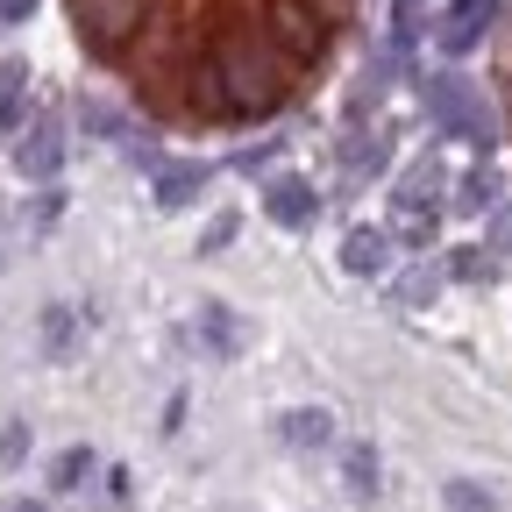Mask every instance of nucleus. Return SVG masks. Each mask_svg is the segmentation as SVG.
I'll return each instance as SVG.
<instances>
[{
	"label": "nucleus",
	"mask_w": 512,
	"mask_h": 512,
	"mask_svg": "<svg viewBox=\"0 0 512 512\" xmlns=\"http://www.w3.org/2000/svg\"><path fill=\"white\" fill-rule=\"evenodd\" d=\"M86 463H93L86 448H72V456H57V470H50V477H57V484H79V477H86Z\"/></svg>",
	"instance_id": "412c9836"
},
{
	"label": "nucleus",
	"mask_w": 512,
	"mask_h": 512,
	"mask_svg": "<svg viewBox=\"0 0 512 512\" xmlns=\"http://www.w3.org/2000/svg\"><path fill=\"white\" fill-rule=\"evenodd\" d=\"M235 235H242V214H235V207H228V214H214V228H207V235H200V249H207V256H214V249H228V242H235Z\"/></svg>",
	"instance_id": "a211bd4d"
},
{
	"label": "nucleus",
	"mask_w": 512,
	"mask_h": 512,
	"mask_svg": "<svg viewBox=\"0 0 512 512\" xmlns=\"http://www.w3.org/2000/svg\"><path fill=\"white\" fill-rule=\"evenodd\" d=\"M491 256H512V200L491 214Z\"/></svg>",
	"instance_id": "6ab92c4d"
},
{
	"label": "nucleus",
	"mask_w": 512,
	"mask_h": 512,
	"mask_svg": "<svg viewBox=\"0 0 512 512\" xmlns=\"http://www.w3.org/2000/svg\"><path fill=\"white\" fill-rule=\"evenodd\" d=\"M22 93H29V64L8 57V72H0V128H15V121H22Z\"/></svg>",
	"instance_id": "ddd939ff"
},
{
	"label": "nucleus",
	"mask_w": 512,
	"mask_h": 512,
	"mask_svg": "<svg viewBox=\"0 0 512 512\" xmlns=\"http://www.w3.org/2000/svg\"><path fill=\"white\" fill-rule=\"evenodd\" d=\"M505 200V185H498V171L491 164H477V171H463L456 178V214H491Z\"/></svg>",
	"instance_id": "9d476101"
},
{
	"label": "nucleus",
	"mask_w": 512,
	"mask_h": 512,
	"mask_svg": "<svg viewBox=\"0 0 512 512\" xmlns=\"http://www.w3.org/2000/svg\"><path fill=\"white\" fill-rule=\"evenodd\" d=\"M15 164H22V178H57L64 171V114H43L29 136H22V150H15Z\"/></svg>",
	"instance_id": "423d86ee"
},
{
	"label": "nucleus",
	"mask_w": 512,
	"mask_h": 512,
	"mask_svg": "<svg viewBox=\"0 0 512 512\" xmlns=\"http://www.w3.org/2000/svg\"><path fill=\"white\" fill-rule=\"evenodd\" d=\"M349 484H356V491H377V448H370V441L349 448Z\"/></svg>",
	"instance_id": "f3484780"
},
{
	"label": "nucleus",
	"mask_w": 512,
	"mask_h": 512,
	"mask_svg": "<svg viewBox=\"0 0 512 512\" xmlns=\"http://www.w3.org/2000/svg\"><path fill=\"white\" fill-rule=\"evenodd\" d=\"M491 22H498V0H448V8H434V50L441 57H470Z\"/></svg>",
	"instance_id": "f03ea898"
},
{
	"label": "nucleus",
	"mask_w": 512,
	"mask_h": 512,
	"mask_svg": "<svg viewBox=\"0 0 512 512\" xmlns=\"http://www.w3.org/2000/svg\"><path fill=\"white\" fill-rule=\"evenodd\" d=\"M434 29V0H392V43L413 57L420 50V36Z\"/></svg>",
	"instance_id": "9b49d317"
},
{
	"label": "nucleus",
	"mask_w": 512,
	"mask_h": 512,
	"mask_svg": "<svg viewBox=\"0 0 512 512\" xmlns=\"http://www.w3.org/2000/svg\"><path fill=\"white\" fill-rule=\"evenodd\" d=\"M79 43L136 86L157 121L256 128L320 72L356 0H64Z\"/></svg>",
	"instance_id": "f257e3e1"
},
{
	"label": "nucleus",
	"mask_w": 512,
	"mask_h": 512,
	"mask_svg": "<svg viewBox=\"0 0 512 512\" xmlns=\"http://www.w3.org/2000/svg\"><path fill=\"white\" fill-rule=\"evenodd\" d=\"M150 192H157L164 214H178V207H192L207 192V164H157V185Z\"/></svg>",
	"instance_id": "1a4fd4ad"
},
{
	"label": "nucleus",
	"mask_w": 512,
	"mask_h": 512,
	"mask_svg": "<svg viewBox=\"0 0 512 512\" xmlns=\"http://www.w3.org/2000/svg\"><path fill=\"white\" fill-rule=\"evenodd\" d=\"M427 107L441 114V128H448V136H470V143H484V100H477L463 79H427Z\"/></svg>",
	"instance_id": "39448f33"
},
{
	"label": "nucleus",
	"mask_w": 512,
	"mask_h": 512,
	"mask_svg": "<svg viewBox=\"0 0 512 512\" xmlns=\"http://www.w3.org/2000/svg\"><path fill=\"white\" fill-rule=\"evenodd\" d=\"M384 235L406 242V249H434V235H441V200H434V192H392V221H384Z\"/></svg>",
	"instance_id": "20e7f679"
},
{
	"label": "nucleus",
	"mask_w": 512,
	"mask_h": 512,
	"mask_svg": "<svg viewBox=\"0 0 512 512\" xmlns=\"http://www.w3.org/2000/svg\"><path fill=\"white\" fill-rule=\"evenodd\" d=\"M335 434V420L320 413V406H299V413H285V441H299V448H320Z\"/></svg>",
	"instance_id": "f8f14e48"
},
{
	"label": "nucleus",
	"mask_w": 512,
	"mask_h": 512,
	"mask_svg": "<svg viewBox=\"0 0 512 512\" xmlns=\"http://www.w3.org/2000/svg\"><path fill=\"white\" fill-rule=\"evenodd\" d=\"M392 249H399L392 235L363 221V228H349V235H342V271H349V278H384V264H392Z\"/></svg>",
	"instance_id": "6e6552de"
},
{
	"label": "nucleus",
	"mask_w": 512,
	"mask_h": 512,
	"mask_svg": "<svg viewBox=\"0 0 512 512\" xmlns=\"http://www.w3.org/2000/svg\"><path fill=\"white\" fill-rule=\"evenodd\" d=\"M448 505H456V512H491V498L477 484H448Z\"/></svg>",
	"instance_id": "aec40b11"
},
{
	"label": "nucleus",
	"mask_w": 512,
	"mask_h": 512,
	"mask_svg": "<svg viewBox=\"0 0 512 512\" xmlns=\"http://www.w3.org/2000/svg\"><path fill=\"white\" fill-rule=\"evenodd\" d=\"M434 292H441V278H434V271H406V278L392 285V299H399V306H434Z\"/></svg>",
	"instance_id": "2eb2a0df"
},
{
	"label": "nucleus",
	"mask_w": 512,
	"mask_h": 512,
	"mask_svg": "<svg viewBox=\"0 0 512 512\" xmlns=\"http://www.w3.org/2000/svg\"><path fill=\"white\" fill-rule=\"evenodd\" d=\"M448 271H456L463 285H484V278L498 271V256H491V249H456V256H448Z\"/></svg>",
	"instance_id": "4468645a"
},
{
	"label": "nucleus",
	"mask_w": 512,
	"mask_h": 512,
	"mask_svg": "<svg viewBox=\"0 0 512 512\" xmlns=\"http://www.w3.org/2000/svg\"><path fill=\"white\" fill-rule=\"evenodd\" d=\"M264 214L299 235V228H313V214H320V192H313L306 178H271V185H264Z\"/></svg>",
	"instance_id": "0eeeda50"
},
{
	"label": "nucleus",
	"mask_w": 512,
	"mask_h": 512,
	"mask_svg": "<svg viewBox=\"0 0 512 512\" xmlns=\"http://www.w3.org/2000/svg\"><path fill=\"white\" fill-rule=\"evenodd\" d=\"M392 143H399V128L392 121H356V136L342 143V185H370L384 164H392Z\"/></svg>",
	"instance_id": "7ed1b4c3"
},
{
	"label": "nucleus",
	"mask_w": 512,
	"mask_h": 512,
	"mask_svg": "<svg viewBox=\"0 0 512 512\" xmlns=\"http://www.w3.org/2000/svg\"><path fill=\"white\" fill-rule=\"evenodd\" d=\"M0 15H8V22H22V15H36V0H0Z\"/></svg>",
	"instance_id": "4be33fe9"
},
{
	"label": "nucleus",
	"mask_w": 512,
	"mask_h": 512,
	"mask_svg": "<svg viewBox=\"0 0 512 512\" xmlns=\"http://www.w3.org/2000/svg\"><path fill=\"white\" fill-rule=\"evenodd\" d=\"M200 335H207V356H235V328H228V313H221V306L200 313Z\"/></svg>",
	"instance_id": "dca6fc26"
}]
</instances>
